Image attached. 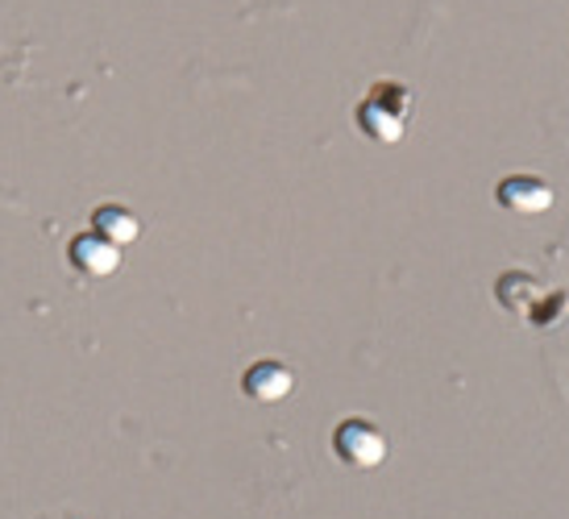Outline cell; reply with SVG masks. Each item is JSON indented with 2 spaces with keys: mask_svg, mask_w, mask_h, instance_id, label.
Returning a JSON list of instances; mask_svg holds the SVG:
<instances>
[{
  "mask_svg": "<svg viewBox=\"0 0 569 519\" xmlns=\"http://www.w3.org/2000/svg\"><path fill=\"white\" fill-rule=\"evenodd\" d=\"M408 121H411V92L403 83H375L370 96L358 104V129L379 146L403 142Z\"/></svg>",
  "mask_w": 569,
  "mask_h": 519,
  "instance_id": "1",
  "label": "cell"
},
{
  "mask_svg": "<svg viewBox=\"0 0 569 519\" xmlns=\"http://www.w3.org/2000/svg\"><path fill=\"white\" fill-rule=\"evenodd\" d=\"M332 449L349 470H375L387 461V437L370 420H346L332 432Z\"/></svg>",
  "mask_w": 569,
  "mask_h": 519,
  "instance_id": "2",
  "label": "cell"
},
{
  "mask_svg": "<svg viewBox=\"0 0 569 519\" xmlns=\"http://www.w3.org/2000/svg\"><path fill=\"white\" fill-rule=\"evenodd\" d=\"M495 200L499 208H507L511 217H540V212H549L553 208V188L537 179V174H507L499 191H495Z\"/></svg>",
  "mask_w": 569,
  "mask_h": 519,
  "instance_id": "3",
  "label": "cell"
},
{
  "mask_svg": "<svg viewBox=\"0 0 569 519\" xmlns=\"http://www.w3.org/2000/svg\"><path fill=\"white\" fill-rule=\"evenodd\" d=\"M67 258H71V267L88 275V279H109L121 270V246H112L109 237L100 233H80L71 246H67Z\"/></svg>",
  "mask_w": 569,
  "mask_h": 519,
  "instance_id": "4",
  "label": "cell"
},
{
  "mask_svg": "<svg viewBox=\"0 0 569 519\" xmlns=\"http://www.w3.org/2000/svg\"><path fill=\"white\" fill-rule=\"evenodd\" d=\"M241 391L250 395L253 403H283L287 395L296 391V375L283 362H253L241 378Z\"/></svg>",
  "mask_w": 569,
  "mask_h": 519,
  "instance_id": "5",
  "label": "cell"
},
{
  "mask_svg": "<svg viewBox=\"0 0 569 519\" xmlns=\"http://www.w3.org/2000/svg\"><path fill=\"white\" fill-rule=\"evenodd\" d=\"M540 296H545V291H540L537 275H528V270H511V275H503V279L495 283V299L516 316L532 312V308L540 303Z\"/></svg>",
  "mask_w": 569,
  "mask_h": 519,
  "instance_id": "6",
  "label": "cell"
},
{
  "mask_svg": "<svg viewBox=\"0 0 569 519\" xmlns=\"http://www.w3.org/2000/svg\"><path fill=\"white\" fill-rule=\"evenodd\" d=\"M92 233L109 237L112 246H133L138 237H142V221H138V212H129L121 204H104L92 212Z\"/></svg>",
  "mask_w": 569,
  "mask_h": 519,
  "instance_id": "7",
  "label": "cell"
},
{
  "mask_svg": "<svg viewBox=\"0 0 569 519\" xmlns=\"http://www.w3.org/2000/svg\"><path fill=\"white\" fill-rule=\"evenodd\" d=\"M569 312V296L566 291H549V296H540V303L528 312V325H537V329H553L557 320Z\"/></svg>",
  "mask_w": 569,
  "mask_h": 519,
  "instance_id": "8",
  "label": "cell"
}]
</instances>
